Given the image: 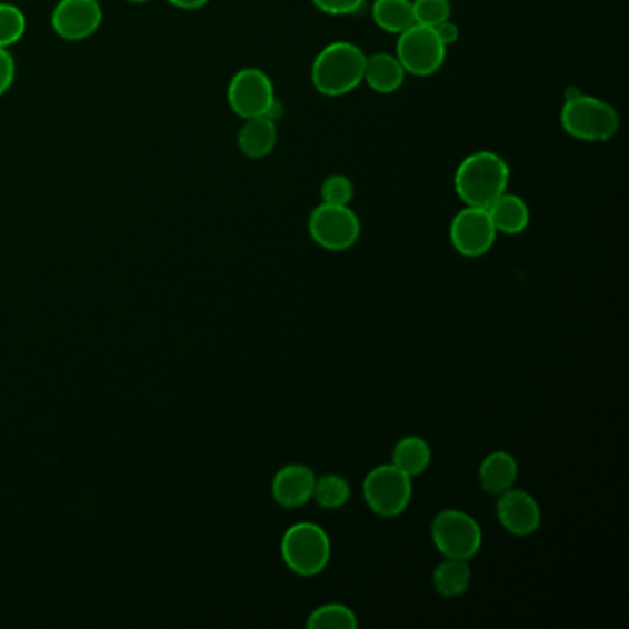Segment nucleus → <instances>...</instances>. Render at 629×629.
Here are the masks:
<instances>
[{
  "mask_svg": "<svg viewBox=\"0 0 629 629\" xmlns=\"http://www.w3.org/2000/svg\"><path fill=\"white\" fill-rule=\"evenodd\" d=\"M510 183V167L499 153L475 152L467 156L456 169V194L467 207L488 209Z\"/></svg>",
  "mask_w": 629,
  "mask_h": 629,
  "instance_id": "1",
  "label": "nucleus"
},
{
  "mask_svg": "<svg viewBox=\"0 0 629 629\" xmlns=\"http://www.w3.org/2000/svg\"><path fill=\"white\" fill-rule=\"evenodd\" d=\"M366 58L357 44L335 41L327 44L312 63V83L323 97H343L363 82Z\"/></svg>",
  "mask_w": 629,
  "mask_h": 629,
  "instance_id": "2",
  "label": "nucleus"
},
{
  "mask_svg": "<svg viewBox=\"0 0 629 629\" xmlns=\"http://www.w3.org/2000/svg\"><path fill=\"white\" fill-rule=\"evenodd\" d=\"M561 126L578 141L603 142L617 136L620 119L611 103L581 92H567L561 109Z\"/></svg>",
  "mask_w": 629,
  "mask_h": 629,
  "instance_id": "3",
  "label": "nucleus"
},
{
  "mask_svg": "<svg viewBox=\"0 0 629 629\" xmlns=\"http://www.w3.org/2000/svg\"><path fill=\"white\" fill-rule=\"evenodd\" d=\"M281 553L288 569L296 575L316 576L329 563L331 541L314 522H298L282 536Z\"/></svg>",
  "mask_w": 629,
  "mask_h": 629,
  "instance_id": "4",
  "label": "nucleus"
},
{
  "mask_svg": "<svg viewBox=\"0 0 629 629\" xmlns=\"http://www.w3.org/2000/svg\"><path fill=\"white\" fill-rule=\"evenodd\" d=\"M229 108L239 114L240 119L270 117L276 120V109L279 108L276 89L270 77L261 69H242L237 72L228 88Z\"/></svg>",
  "mask_w": 629,
  "mask_h": 629,
  "instance_id": "5",
  "label": "nucleus"
},
{
  "mask_svg": "<svg viewBox=\"0 0 629 629\" xmlns=\"http://www.w3.org/2000/svg\"><path fill=\"white\" fill-rule=\"evenodd\" d=\"M396 56L407 74L427 78L440 71L446 61L447 47L436 28L413 24L399 36Z\"/></svg>",
  "mask_w": 629,
  "mask_h": 629,
  "instance_id": "6",
  "label": "nucleus"
},
{
  "mask_svg": "<svg viewBox=\"0 0 629 629\" xmlns=\"http://www.w3.org/2000/svg\"><path fill=\"white\" fill-rule=\"evenodd\" d=\"M363 499L380 517L401 516L412 499V477L391 466L375 467L363 480Z\"/></svg>",
  "mask_w": 629,
  "mask_h": 629,
  "instance_id": "7",
  "label": "nucleus"
},
{
  "mask_svg": "<svg viewBox=\"0 0 629 629\" xmlns=\"http://www.w3.org/2000/svg\"><path fill=\"white\" fill-rule=\"evenodd\" d=\"M432 541L446 558L471 559L482 547V530L471 516L460 510L438 513L430 527Z\"/></svg>",
  "mask_w": 629,
  "mask_h": 629,
  "instance_id": "8",
  "label": "nucleus"
},
{
  "mask_svg": "<svg viewBox=\"0 0 629 629\" xmlns=\"http://www.w3.org/2000/svg\"><path fill=\"white\" fill-rule=\"evenodd\" d=\"M309 231L323 250H349L360 237L359 217L349 206L321 203L310 214Z\"/></svg>",
  "mask_w": 629,
  "mask_h": 629,
  "instance_id": "9",
  "label": "nucleus"
},
{
  "mask_svg": "<svg viewBox=\"0 0 629 629\" xmlns=\"http://www.w3.org/2000/svg\"><path fill=\"white\" fill-rule=\"evenodd\" d=\"M497 239L488 209L467 207L461 209L450 223V242L463 257H482L493 248Z\"/></svg>",
  "mask_w": 629,
  "mask_h": 629,
  "instance_id": "10",
  "label": "nucleus"
},
{
  "mask_svg": "<svg viewBox=\"0 0 629 629\" xmlns=\"http://www.w3.org/2000/svg\"><path fill=\"white\" fill-rule=\"evenodd\" d=\"M102 19L98 0H60L52 11V28L66 41H83L97 32Z\"/></svg>",
  "mask_w": 629,
  "mask_h": 629,
  "instance_id": "11",
  "label": "nucleus"
},
{
  "mask_svg": "<svg viewBox=\"0 0 629 629\" xmlns=\"http://www.w3.org/2000/svg\"><path fill=\"white\" fill-rule=\"evenodd\" d=\"M497 516L502 527L516 536H530L541 525V508L532 495L521 489H508L499 495Z\"/></svg>",
  "mask_w": 629,
  "mask_h": 629,
  "instance_id": "12",
  "label": "nucleus"
},
{
  "mask_svg": "<svg viewBox=\"0 0 629 629\" xmlns=\"http://www.w3.org/2000/svg\"><path fill=\"white\" fill-rule=\"evenodd\" d=\"M316 475L310 467L301 463L282 467L271 482V495L284 508L307 505L314 493Z\"/></svg>",
  "mask_w": 629,
  "mask_h": 629,
  "instance_id": "13",
  "label": "nucleus"
},
{
  "mask_svg": "<svg viewBox=\"0 0 629 629\" xmlns=\"http://www.w3.org/2000/svg\"><path fill=\"white\" fill-rule=\"evenodd\" d=\"M407 71L402 69L401 61L397 60V56L379 54L368 56L366 58V69H363V82L379 94H391L399 91L402 82H405Z\"/></svg>",
  "mask_w": 629,
  "mask_h": 629,
  "instance_id": "14",
  "label": "nucleus"
},
{
  "mask_svg": "<svg viewBox=\"0 0 629 629\" xmlns=\"http://www.w3.org/2000/svg\"><path fill=\"white\" fill-rule=\"evenodd\" d=\"M489 218L493 222L497 233L519 234L530 223V209L521 196L511 194L506 190L505 194L488 207Z\"/></svg>",
  "mask_w": 629,
  "mask_h": 629,
  "instance_id": "15",
  "label": "nucleus"
},
{
  "mask_svg": "<svg viewBox=\"0 0 629 629\" xmlns=\"http://www.w3.org/2000/svg\"><path fill=\"white\" fill-rule=\"evenodd\" d=\"M517 475H519V467H517L516 458L505 450H497L486 456L478 471L483 491L497 495V497L516 483Z\"/></svg>",
  "mask_w": 629,
  "mask_h": 629,
  "instance_id": "16",
  "label": "nucleus"
},
{
  "mask_svg": "<svg viewBox=\"0 0 629 629\" xmlns=\"http://www.w3.org/2000/svg\"><path fill=\"white\" fill-rule=\"evenodd\" d=\"M240 152L246 158L262 159L273 152L277 144L276 120L270 117L248 119L239 131Z\"/></svg>",
  "mask_w": 629,
  "mask_h": 629,
  "instance_id": "17",
  "label": "nucleus"
},
{
  "mask_svg": "<svg viewBox=\"0 0 629 629\" xmlns=\"http://www.w3.org/2000/svg\"><path fill=\"white\" fill-rule=\"evenodd\" d=\"M371 16L380 30L396 36L418 24L412 0H375Z\"/></svg>",
  "mask_w": 629,
  "mask_h": 629,
  "instance_id": "18",
  "label": "nucleus"
},
{
  "mask_svg": "<svg viewBox=\"0 0 629 629\" xmlns=\"http://www.w3.org/2000/svg\"><path fill=\"white\" fill-rule=\"evenodd\" d=\"M430 458L432 455H430L429 443L418 436L402 438L391 452L393 466L407 472L408 477H418L421 472L427 471Z\"/></svg>",
  "mask_w": 629,
  "mask_h": 629,
  "instance_id": "19",
  "label": "nucleus"
},
{
  "mask_svg": "<svg viewBox=\"0 0 629 629\" xmlns=\"http://www.w3.org/2000/svg\"><path fill=\"white\" fill-rule=\"evenodd\" d=\"M436 591L447 598L460 597L471 583V567L467 559L447 558L432 575Z\"/></svg>",
  "mask_w": 629,
  "mask_h": 629,
  "instance_id": "20",
  "label": "nucleus"
},
{
  "mask_svg": "<svg viewBox=\"0 0 629 629\" xmlns=\"http://www.w3.org/2000/svg\"><path fill=\"white\" fill-rule=\"evenodd\" d=\"M351 497V489L346 478L338 475H326V477L316 478L314 493L312 499L326 508V510H337L342 508Z\"/></svg>",
  "mask_w": 629,
  "mask_h": 629,
  "instance_id": "21",
  "label": "nucleus"
},
{
  "mask_svg": "<svg viewBox=\"0 0 629 629\" xmlns=\"http://www.w3.org/2000/svg\"><path fill=\"white\" fill-rule=\"evenodd\" d=\"M359 626L357 615L342 603H327L316 609L307 620L310 629H355Z\"/></svg>",
  "mask_w": 629,
  "mask_h": 629,
  "instance_id": "22",
  "label": "nucleus"
},
{
  "mask_svg": "<svg viewBox=\"0 0 629 629\" xmlns=\"http://www.w3.org/2000/svg\"><path fill=\"white\" fill-rule=\"evenodd\" d=\"M27 32V17L21 8L10 2H0V47L10 49L11 44L21 41Z\"/></svg>",
  "mask_w": 629,
  "mask_h": 629,
  "instance_id": "23",
  "label": "nucleus"
},
{
  "mask_svg": "<svg viewBox=\"0 0 629 629\" xmlns=\"http://www.w3.org/2000/svg\"><path fill=\"white\" fill-rule=\"evenodd\" d=\"M449 0H416L413 2V13H416V22L425 24V27L436 28L441 22L450 19Z\"/></svg>",
  "mask_w": 629,
  "mask_h": 629,
  "instance_id": "24",
  "label": "nucleus"
},
{
  "mask_svg": "<svg viewBox=\"0 0 629 629\" xmlns=\"http://www.w3.org/2000/svg\"><path fill=\"white\" fill-rule=\"evenodd\" d=\"M320 194L323 203H331V206H349V201L353 200L355 187L348 176H329V178L321 183Z\"/></svg>",
  "mask_w": 629,
  "mask_h": 629,
  "instance_id": "25",
  "label": "nucleus"
},
{
  "mask_svg": "<svg viewBox=\"0 0 629 629\" xmlns=\"http://www.w3.org/2000/svg\"><path fill=\"white\" fill-rule=\"evenodd\" d=\"M366 0H312V4L327 16H351L362 8Z\"/></svg>",
  "mask_w": 629,
  "mask_h": 629,
  "instance_id": "26",
  "label": "nucleus"
},
{
  "mask_svg": "<svg viewBox=\"0 0 629 629\" xmlns=\"http://www.w3.org/2000/svg\"><path fill=\"white\" fill-rule=\"evenodd\" d=\"M16 80V61L10 50L0 47V97L11 88Z\"/></svg>",
  "mask_w": 629,
  "mask_h": 629,
  "instance_id": "27",
  "label": "nucleus"
},
{
  "mask_svg": "<svg viewBox=\"0 0 629 629\" xmlns=\"http://www.w3.org/2000/svg\"><path fill=\"white\" fill-rule=\"evenodd\" d=\"M436 32H438V36H440V39L443 41L446 47L455 44L456 41H458V38H460V28H458V24H455V22H450V19L449 21L438 24V27H436Z\"/></svg>",
  "mask_w": 629,
  "mask_h": 629,
  "instance_id": "28",
  "label": "nucleus"
},
{
  "mask_svg": "<svg viewBox=\"0 0 629 629\" xmlns=\"http://www.w3.org/2000/svg\"><path fill=\"white\" fill-rule=\"evenodd\" d=\"M167 2L181 10H198V8H203L209 0H167Z\"/></svg>",
  "mask_w": 629,
  "mask_h": 629,
  "instance_id": "29",
  "label": "nucleus"
},
{
  "mask_svg": "<svg viewBox=\"0 0 629 629\" xmlns=\"http://www.w3.org/2000/svg\"><path fill=\"white\" fill-rule=\"evenodd\" d=\"M128 2H131V4H147L150 0H128Z\"/></svg>",
  "mask_w": 629,
  "mask_h": 629,
  "instance_id": "30",
  "label": "nucleus"
},
{
  "mask_svg": "<svg viewBox=\"0 0 629 629\" xmlns=\"http://www.w3.org/2000/svg\"><path fill=\"white\" fill-rule=\"evenodd\" d=\"M98 2H102V0H98Z\"/></svg>",
  "mask_w": 629,
  "mask_h": 629,
  "instance_id": "31",
  "label": "nucleus"
}]
</instances>
